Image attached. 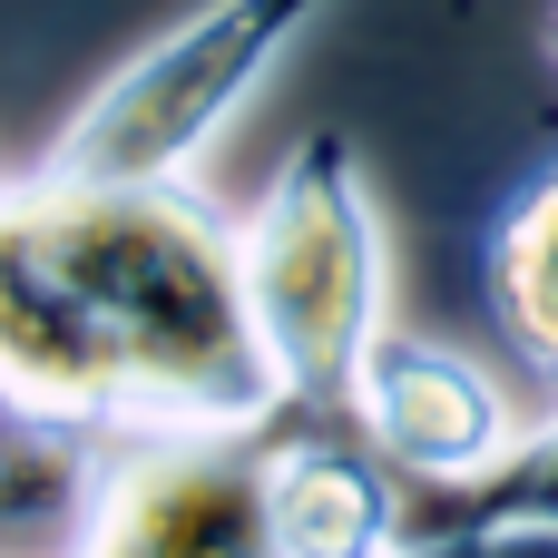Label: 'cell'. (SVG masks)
<instances>
[{
    "instance_id": "1",
    "label": "cell",
    "mask_w": 558,
    "mask_h": 558,
    "mask_svg": "<svg viewBox=\"0 0 558 558\" xmlns=\"http://www.w3.org/2000/svg\"><path fill=\"white\" fill-rule=\"evenodd\" d=\"M0 412L78 441L284 422L235 216L196 177H0Z\"/></svg>"
},
{
    "instance_id": "2",
    "label": "cell",
    "mask_w": 558,
    "mask_h": 558,
    "mask_svg": "<svg viewBox=\"0 0 558 558\" xmlns=\"http://www.w3.org/2000/svg\"><path fill=\"white\" fill-rule=\"evenodd\" d=\"M235 265L255 333L284 373V402L314 422L353 412V373L392 324V255H383V206L363 177V147L343 128H314L275 186L235 216Z\"/></svg>"
},
{
    "instance_id": "3",
    "label": "cell",
    "mask_w": 558,
    "mask_h": 558,
    "mask_svg": "<svg viewBox=\"0 0 558 558\" xmlns=\"http://www.w3.org/2000/svg\"><path fill=\"white\" fill-rule=\"evenodd\" d=\"M333 0H206L177 29H157L137 59H118L78 118L49 137V177H196V157L235 128V108L275 78V59L324 20Z\"/></svg>"
},
{
    "instance_id": "4",
    "label": "cell",
    "mask_w": 558,
    "mask_h": 558,
    "mask_svg": "<svg viewBox=\"0 0 558 558\" xmlns=\"http://www.w3.org/2000/svg\"><path fill=\"white\" fill-rule=\"evenodd\" d=\"M275 441L284 422L98 441V481L69 530V558H284Z\"/></svg>"
},
{
    "instance_id": "5",
    "label": "cell",
    "mask_w": 558,
    "mask_h": 558,
    "mask_svg": "<svg viewBox=\"0 0 558 558\" xmlns=\"http://www.w3.org/2000/svg\"><path fill=\"white\" fill-rule=\"evenodd\" d=\"M343 422L402 471V490H461V481H481V471H500L520 451L510 402L461 353H441V343H422L402 324H383V343L363 353Z\"/></svg>"
},
{
    "instance_id": "6",
    "label": "cell",
    "mask_w": 558,
    "mask_h": 558,
    "mask_svg": "<svg viewBox=\"0 0 558 558\" xmlns=\"http://www.w3.org/2000/svg\"><path fill=\"white\" fill-rule=\"evenodd\" d=\"M275 539H284V558H392V539H402V471L353 422L284 412Z\"/></svg>"
},
{
    "instance_id": "7",
    "label": "cell",
    "mask_w": 558,
    "mask_h": 558,
    "mask_svg": "<svg viewBox=\"0 0 558 558\" xmlns=\"http://www.w3.org/2000/svg\"><path fill=\"white\" fill-rule=\"evenodd\" d=\"M481 294L500 343L558 383V157H539L481 226Z\"/></svg>"
},
{
    "instance_id": "8",
    "label": "cell",
    "mask_w": 558,
    "mask_h": 558,
    "mask_svg": "<svg viewBox=\"0 0 558 558\" xmlns=\"http://www.w3.org/2000/svg\"><path fill=\"white\" fill-rule=\"evenodd\" d=\"M471 520H558V422L520 432V451L461 490H402V530H471Z\"/></svg>"
},
{
    "instance_id": "9",
    "label": "cell",
    "mask_w": 558,
    "mask_h": 558,
    "mask_svg": "<svg viewBox=\"0 0 558 558\" xmlns=\"http://www.w3.org/2000/svg\"><path fill=\"white\" fill-rule=\"evenodd\" d=\"M88 481H98V441H78V432H39V422H20V441H0V520L78 530Z\"/></svg>"
},
{
    "instance_id": "10",
    "label": "cell",
    "mask_w": 558,
    "mask_h": 558,
    "mask_svg": "<svg viewBox=\"0 0 558 558\" xmlns=\"http://www.w3.org/2000/svg\"><path fill=\"white\" fill-rule=\"evenodd\" d=\"M392 558H558V520H471V530H402Z\"/></svg>"
},
{
    "instance_id": "11",
    "label": "cell",
    "mask_w": 558,
    "mask_h": 558,
    "mask_svg": "<svg viewBox=\"0 0 558 558\" xmlns=\"http://www.w3.org/2000/svg\"><path fill=\"white\" fill-rule=\"evenodd\" d=\"M549 59H558V10H549Z\"/></svg>"
}]
</instances>
